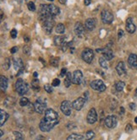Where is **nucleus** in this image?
I'll list each match as a JSON object with an SVG mask.
<instances>
[{
    "label": "nucleus",
    "mask_w": 137,
    "mask_h": 140,
    "mask_svg": "<svg viewBox=\"0 0 137 140\" xmlns=\"http://www.w3.org/2000/svg\"><path fill=\"white\" fill-rule=\"evenodd\" d=\"M128 63L130 68L137 69V55L136 54H130L128 58Z\"/></svg>",
    "instance_id": "a211bd4d"
},
{
    "label": "nucleus",
    "mask_w": 137,
    "mask_h": 140,
    "mask_svg": "<svg viewBox=\"0 0 137 140\" xmlns=\"http://www.w3.org/2000/svg\"><path fill=\"white\" fill-rule=\"evenodd\" d=\"M16 2H18V3H21V2H22V0H16Z\"/></svg>",
    "instance_id": "5fc2aeb1"
},
{
    "label": "nucleus",
    "mask_w": 137,
    "mask_h": 140,
    "mask_svg": "<svg viewBox=\"0 0 137 140\" xmlns=\"http://www.w3.org/2000/svg\"><path fill=\"white\" fill-rule=\"evenodd\" d=\"M72 83H73L72 82V75L70 73L68 72L65 76V79H64V85H65L66 88H68V87L71 85Z\"/></svg>",
    "instance_id": "393cba45"
},
{
    "label": "nucleus",
    "mask_w": 137,
    "mask_h": 140,
    "mask_svg": "<svg viewBox=\"0 0 137 140\" xmlns=\"http://www.w3.org/2000/svg\"><path fill=\"white\" fill-rule=\"evenodd\" d=\"M3 135V131L1 130V131H0V136H1V137H2Z\"/></svg>",
    "instance_id": "864d4df0"
},
{
    "label": "nucleus",
    "mask_w": 137,
    "mask_h": 140,
    "mask_svg": "<svg viewBox=\"0 0 137 140\" xmlns=\"http://www.w3.org/2000/svg\"><path fill=\"white\" fill-rule=\"evenodd\" d=\"M37 75H38V74H37V73H36V72H35V73L33 74V76L35 77V78H36V77H37Z\"/></svg>",
    "instance_id": "603ef678"
},
{
    "label": "nucleus",
    "mask_w": 137,
    "mask_h": 140,
    "mask_svg": "<svg viewBox=\"0 0 137 140\" xmlns=\"http://www.w3.org/2000/svg\"><path fill=\"white\" fill-rule=\"evenodd\" d=\"M86 121L89 124H93L97 121V114L96 110L94 108H91L89 111L86 116Z\"/></svg>",
    "instance_id": "9b49d317"
},
{
    "label": "nucleus",
    "mask_w": 137,
    "mask_h": 140,
    "mask_svg": "<svg viewBox=\"0 0 137 140\" xmlns=\"http://www.w3.org/2000/svg\"><path fill=\"white\" fill-rule=\"evenodd\" d=\"M71 44H72V41H70V42H67V41H64V42L62 44V46H61V48H62V50H63L64 52H65V51L67 50V49H68V47L71 46Z\"/></svg>",
    "instance_id": "72a5a7b5"
},
{
    "label": "nucleus",
    "mask_w": 137,
    "mask_h": 140,
    "mask_svg": "<svg viewBox=\"0 0 137 140\" xmlns=\"http://www.w3.org/2000/svg\"><path fill=\"white\" fill-rule=\"evenodd\" d=\"M126 31L130 33V34H133L136 30V27H135V25L134 24V22H133V19L132 18H128L127 20H126Z\"/></svg>",
    "instance_id": "dca6fc26"
},
{
    "label": "nucleus",
    "mask_w": 137,
    "mask_h": 140,
    "mask_svg": "<svg viewBox=\"0 0 137 140\" xmlns=\"http://www.w3.org/2000/svg\"><path fill=\"white\" fill-rule=\"evenodd\" d=\"M15 89L20 96H23L28 91V85L22 79H18L15 83Z\"/></svg>",
    "instance_id": "f03ea898"
},
{
    "label": "nucleus",
    "mask_w": 137,
    "mask_h": 140,
    "mask_svg": "<svg viewBox=\"0 0 137 140\" xmlns=\"http://www.w3.org/2000/svg\"><path fill=\"white\" fill-rule=\"evenodd\" d=\"M101 19L104 24H111L113 21V15L110 11L104 9L101 13Z\"/></svg>",
    "instance_id": "0eeeda50"
},
{
    "label": "nucleus",
    "mask_w": 137,
    "mask_h": 140,
    "mask_svg": "<svg viewBox=\"0 0 137 140\" xmlns=\"http://www.w3.org/2000/svg\"><path fill=\"white\" fill-rule=\"evenodd\" d=\"M123 36H124V31H122V30H119V32H118V37H119V38L120 39Z\"/></svg>",
    "instance_id": "49530a36"
},
{
    "label": "nucleus",
    "mask_w": 137,
    "mask_h": 140,
    "mask_svg": "<svg viewBox=\"0 0 137 140\" xmlns=\"http://www.w3.org/2000/svg\"><path fill=\"white\" fill-rule=\"evenodd\" d=\"M65 74H67V69H65V68H64V69H62V70H61L60 76L61 77H64V76H65Z\"/></svg>",
    "instance_id": "c03bdc74"
},
{
    "label": "nucleus",
    "mask_w": 137,
    "mask_h": 140,
    "mask_svg": "<svg viewBox=\"0 0 137 140\" xmlns=\"http://www.w3.org/2000/svg\"><path fill=\"white\" fill-rule=\"evenodd\" d=\"M132 130H133L132 126L130 124H128L126 126V127H125V131H126V132H128V133H130V132H132Z\"/></svg>",
    "instance_id": "37998d69"
},
{
    "label": "nucleus",
    "mask_w": 137,
    "mask_h": 140,
    "mask_svg": "<svg viewBox=\"0 0 137 140\" xmlns=\"http://www.w3.org/2000/svg\"><path fill=\"white\" fill-rule=\"evenodd\" d=\"M135 96L137 97V89H135Z\"/></svg>",
    "instance_id": "4d7b16f0"
},
{
    "label": "nucleus",
    "mask_w": 137,
    "mask_h": 140,
    "mask_svg": "<svg viewBox=\"0 0 137 140\" xmlns=\"http://www.w3.org/2000/svg\"><path fill=\"white\" fill-rule=\"evenodd\" d=\"M124 86H125L124 82H123V81H119V82H117V83H116V85H115L116 90H117V91H119V92L123 91V89H124Z\"/></svg>",
    "instance_id": "cd10ccee"
},
{
    "label": "nucleus",
    "mask_w": 137,
    "mask_h": 140,
    "mask_svg": "<svg viewBox=\"0 0 137 140\" xmlns=\"http://www.w3.org/2000/svg\"><path fill=\"white\" fill-rule=\"evenodd\" d=\"M3 104L6 107L8 108H11L13 107L14 104H15V99L14 97H11V96H8L6 99L4 100V102H3Z\"/></svg>",
    "instance_id": "4be33fe9"
},
{
    "label": "nucleus",
    "mask_w": 137,
    "mask_h": 140,
    "mask_svg": "<svg viewBox=\"0 0 137 140\" xmlns=\"http://www.w3.org/2000/svg\"><path fill=\"white\" fill-rule=\"evenodd\" d=\"M48 10L49 13H50L51 15L52 16H56L58 14H60V9L58 6H56L54 4H49L48 5Z\"/></svg>",
    "instance_id": "412c9836"
},
{
    "label": "nucleus",
    "mask_w": 137,
    "mask_h": 140,
    "mask_svg": "<svg viewBox=\"0 0 137 140\" xmlns=\"http://www.w3.org/2000/svg\"><path fill=\"white\" fill-rule=\"evenodd\" d=\"M30 47L28 46H25L24 48H23V52L25 54H30Z\"/></svg>",
    "instance_id": "79ce46f5"
},
{
    "label": "nucleus",
    "mask_w": 137,
    "mask_h": 140,
    "mask_svg": "<svg viewBox=\"0 0 137 140\" xmlns=\"http://www.w3.org/2000/svg\"><path fill=\"white\" fill-rule=\"evenodd\" d=\"M14 135L15 138H17V139H20V140H22V139H23V136H22V134L20 133V132L14 131Z\"/></svg>",
    "instance_id": "4c0bfd02"
},
{
    "label": "nucleus",
    "mask_w": 137,
    "mask_h": 140,
    "mask_svg": "<svg viewBox=\"0 0 137 140\" xmlns=\"http://www.w3.org/2000/svg\"><path fill=\"white\" fill-rule=\"evenodd\" d=\"M44 89L46 90V92H48V93H49V94L52 92V86L49 85H44Z\"/></svg>",
    "instance_id": "58836bf2"
},
{
    "label": "nucleus",
    "mask_w": 137,
    "mask_h": 140,
    "mask_svg": "<svg viewBox=\"0 0 137 140\" xmlns=\"http://www.w3.org/2000/svg\"><path fill=\"white\" fill-rule=\"evenodd\" d=\"M59 62V58H51L50 63H51V65L53 66V67H58Z\"/></svg>",
    "instance_id": "f704fd0d"
},
{
    "label": "nucleus",
    "mask_w": 137,
    "mask_h": 140,
    "mask_svg": "<svg viewBox=\"0 0 137 140\" xmlns=\"http://www.w3.org/2000/svg\"><path fill=\"white\" fill-rule=\"evenodd\" d=\"M107 61H108V60H107L104 57L99 58V64H100L102 68H103V69H108V63H107Z\"/></svg>",
    "instance_id": "c756f323"
},
{
    "label": "nucleus",
    "mask_w": 137,
    "mask_h": 140,
    "mask_svg": "<svg viewBox=\"0 0 137 140\" xmlns=\"http://www.w3.org/2000/svg\"><path fill=\"white\" fill-rule=\"evenodd\" d=\"M34 107H35V111L39 113V114H43V113L45 111V109L46 107H47V103H46V101L43 99H38L35 104H34Z\"/></svg>",
    "instance_id": "6e6552de"
},
{
    "label": "nucleus",
    "mask_w": 137,
    "mask_h": 140,
    "mask_svg": "<svg viewBox=\"0 0 137 140\" xmlns=\"http://www.w3.org/2000/svg\"><path fill=\"white\" fill-rule=\"evenodd\" d=\"M60 85V79H53V81L52 83V85L53 87H57V86H59Z\"/></svg>",
    "instance_id": "ea45409f"
},
{
    "label": "nucleus",
    "mask_w": 137,
    "mask_h": 140,
    "mask_svg": "<svg viewBox=\"0 0 137 140\" xmlns=\"http://www.w3.org/2000/svg\"><path fill=\"white\" fill-rule=\"evenodd\" d=\"M0 87L2 91H5L8 88V79L4 76H1L0 78Z\"/></svg>",
    "instance_id": "b1692460"
},
{
    "label": "nucleus",
    "mask_w": 137,
    "mask_h": 140,
    "mask_svg": "<svg viewBox=\"0 0 137 140\" xmlns=\"http://www.w3.org/2000/svg\"><path fill=\"white\" fill-rule=\"evenodd\" d=\"M86 138L88 139H92L95 137V133H94L93 131H88L86 132Z\"/></svg>",
    "instance_id": "e433bc0d"
},
{
    "label": "nucleus",
    "mask_w": 137,
    "mask_h": 140,
    "mask_svg": "<svg viewBox=\"0 0 137 140\" xmlns=\"http://www.w3.org/2000/svg\"><path fill=\"white\" fill-rule=\"evenodd\" d=\"M29 104V100L26 97H22L20 100V105L21 107H25Z\"/></svg>",
    "instance_id": "473e14b6"
},
{
    "label": "nucleus",
    "mask_w": 137,
    "mask_h": 140,
    "mask_svg": "<svg viewBox=\"0 0 137 140\" xmlns=\"http://www.w3.org/2000/svg\"><path fill=\"white\" fill-rule=\"evenodd\" d=\"M97 52H102V55H103L104 58L109 61L113 58V52L112 50H110L108 48H104V49H97Z\"/></svg>",
    "instance_id": "4468645a"
},
{
    "label": "nucleus",
    "mask_w": 137,
    "mask_h": 140,
    "mask_svg": "<svg viewBox=\"0 0 137 140\" xmlns=\"http://www.w3.org/2000/svg\"><path fill=\"white\" fill-rule=\"evenodd\" d=\"M83 139H85V137H84V136L76 134V133H73V134L70 135L67 138V140H83Z\"/></svg>",
    "instance_id": "bb28decb"
},
{
    "label": "nucleus",
    "mask_w": 137,
    "mask_h": 140,
    "mask_svg": "<svg viewBox=\"0 0 137 140\" xmlns=\"http://www.w3.org/2000/svg\"><path fill=\"white\" fill-rule=\"evenodd\" d=\"M38 16H39V20L43 22L47 20L49 16H51V14L49 13V10H48V5L41 4L40 6L39 12H38Z\"/></svg>",
    "instance_id": "7ed1b4c3"
},
{
    "label": "nucleus",
    "mask_w": 137,
    "mask_h": 140,
    "mask_svg": "<svg viewBox=\"0 0 137 140\" xmlns=\"http://www.w3.org/2000/svg\"><path fill=\"white\" fill-rule=\"evenodd\" d=\"M24 41H25V42H28V41H30L29 37H28V36H25V37H24Z\"/></svg>",
    "instance_id": "3c124183"
},
{
    "label": "nucleus",
    "mask_w": 137,
    "mask_h": 140,
    "mask_svg": "<svg viewBox=\"0 0 137 140\" xmlns=\"http://www.w3.org/2000/svg\"><path fill=\"white\" fill-rule=\"evenodd\" d=\"M48 1H53V0H48Z\"/></svg>",
    "instance_id": "13d9d810"
},
{
    "label": "nucleus",
    "mask_w": 137,
    "mask_h": 140,
    "mask_svg": "<svg viewBox=\"0 0 137 140\" xmlns=\"http://www.w3.org/2000/svg\"><path fill=\"white\" fill-rule=\"evenodd\" d=\"M31 87H32V89H35V90H37V89H39V80H38L37 79H33L32 82H31Z\"/></svg>",
    "instance_id": "7c9ffc66"
},
{
    "label": "nucleus",
    "mask_w": 137,
    "mask_h": 140,
    "mask_svg": "<svg viewBox=\"0 0 137 140\" xmlns=\"http://www.w3.org/2000/svg\"><path fill=\"white\" fill-rule=\"evenodd\" d=\"M64 36H55L54 37V39H53V42H54V44L56 45V46H59L61 47L62 46V44L64 42Z\"/></svg>",
    "instance_id": "a878e982"
},
{
    "label": "nucleus",
    "mask_w": 137,
    "mask_h": 140,
    "mask_svg": "<svg viewBox=\"0 0 137 140\" xmlns=\"http://www.w3.org/2000/svg\"><path fill=\"white\" fill-rule=\"evenodd\" d=\"M10 36H11V37H12L13 39L16 38V36H17V31H16V30H15V29L11 30V31H10Z\"/></svg>",
    "instance_id": "a19ab883"
},
{
    "label": "nucleus",
    "mask_w": 137,
    "mask_h": 140,
    "mask_svg": "<svg viewBox=\"0 0 137 140\" xmlns=\"http://www.w3.org/2000/svg\"><path fill=\"white\" fill-rule=\"evenodd\" d=\"M14 68L16 71H20L24 69V63H23L21 58H14Z\"/></svg>",
    "instance_id": "6ab92c4d"
},
{
    "label": "nucleus",
    "mask_w": 137,
    "mask_h": 140,
    "mask_svg": "<svg viewBox=\"0 0 137 140\" xmlns=\"http://www.w3.org/2000/svg\"><path fill=\"white\" fill-rule=\"evenodd\" d=\"M135 123H137V116L135 118Z\"/></svg>",
    "instance_id": "6e6d98bb"
},
{
    "label": "nucleus",
    "mask_w": 137,
    "mask_h": 140,
    "mask_svg": "<svg viewBox=\"0 0 137 140\" xmlns=\"http://www.w3.org/2000/svg\"><path fill=\"white\" fill-rule=\"evenodd\" d=\"M59 3H61V4H63V5H64L66 3V2H67V0H59Z\"/></svg>",
    "instance_id": "8fccbe9b"
},
{
    "label": "nucleus",
    "mask_w": 137,
    "mask_h": 140,
    "mask_svg": "<svg viewBox=\"0 0 137 140\" xmlns=\"http://www.w3.org/2000/svg\"><path fill=\"white\" fill-rule=\"evenodd\" d=\"M56 32L58 34H64V31H65V27H64V25L63 24H59L57 25L56 26V29H55Z\"/></svg>",
    "instance_id": "c85d7f7f"
},
{
    "label": "nucleus",
    "mask_w": 137,
    "mask_h": 140,
    "mask_svg": "<svg viewBox=\"0 0 137 140\" xmlns=\"http://www.w3.org/2000/svg\"><path fill=\"white\" fill-rule=\"evenodd\" d=\"M129 108H130L131 110H135V108H136L135 104V103H130L129 104Z\"/></svg>",
    "instance_id": "de8ad7c7"
},
{
    "label": "nucleus",
    "mask_w": 137,
    "mask_h": 140,
    "mask_svg": "<svg viewBox=\"0 0 137 140\" xmlns=\"http://www.w3.org/2000/svg\"><path fill=\"white\" fill-rule=\"evenodd\" d=\"M83 80V74L81 70H76L74 72L73 75H72V82L75 85H80L81 84Z\"/></svg>",
    "instance_id": "f8f14e48"
},
{
    "label": "nucleus",
    "mask_w": 137,
    "mask_h": 140,
    "mask_svg": "<svg viewBox=\"0 0 137 140\" xmlns=\"http://www.w3.org/2000/svg\"><path fill=\"white\" fill-rule=\"evenodd\" d=\"M90 85H91V89H93L99 92H103L106 90V85H104V83L102 82L101 79L93 80L92 82H91Z\"/></svg>",
    "instance_id": "39448f33"
},
{
    "label": "nucleus",
    "mask_w": 137,
    "mask_h": 140,
    "mask_svg": "<svg viewBox=\"0 0 137 140\" xmlns=\"http://www.w3.org/2000/svg\"><path fill=\"white\" fill-rule=\"evenodd\" d=\"M75 35L79 37H81L84 35V33H85V27H84V25L81 22H77V23L75 24Z\"/></svg>",
    "instance_id": "2eb2a0df"
},
{
    "label": "nucleus",
    "mask_w": 137,
    "mask_h": 140,
    "mask_svg": "<svg viewBox=\"0 0 137 140\" xmlns=\"http://www.w3.org/2000/svg\"><path fill=\"white\" fill-rule=\"evenodd\" d=\"M118 120L115 116H108L105 118V125L108 128H114L117 126Z\"/></svg>",
    "instance_id": "9d476101"
},
{
    "label": "nucleus",
    "mask_w": 137,
    "mask_h": 140,
    "mask_svg": "<svg viewBox=\"0 0 137 140\" xmlns=\"http://www.w3.org/2000/svg\"><path fill=\"white\" fill-rule=\"evenodd\" d=\"M27 6H28V9H29L30 11H35L36 10V5L33 2H29Z\"/></svg>",
    "instance_id": "c9c22d12"
},
{
    "label": "nucleus",
    "mask_w": 137,
    "mask_h": 140,
    "mask_svg": "<svg viewBox=\"0 0 137 140\" xmlns=\"http://www.w3.org/2000/svg\"><path fill=\"white\" fill-rule=\"evenodd\" d=\"M52 15L49 16L47 20L43 21V28H44V31L47 34H50L52 31V28L53 26H54V20L52 19Z\"/></svg>",
    "instance_id": "423d86ee"
},
{
    "label": "nucleus",
    "mask_w": 137,
    "mask_h": 140,
    "mask_svg": "<svg viewBox=\"0 0 137 140\" xmlns=\"http://www.w3.org/2000/svg\"><path fill=\"white\" fill-rule=\"evenodd\" d=\"M18 51V47H12L10 49V52L12 54H14V53H15V52H16Z\"/></svg>",
    "instance_id": "a18cd8bd"
},
{
    "label": "nucleus",
    "mask_w": 137,
    "mask_h": 140,
    "mask_svg": "<svg viewBox=\"0 0 137 140\" xmlns=\"http://www.w3.org/2000/svg\"><path fill=\"white\" fill-rule=\"evenodd\" d=\"M96 25H97V22H96V20L93 18H89L87 19L85 22V27L88 30V31H93L96 27Z\"/></svg>",
    "instance_id": "f3484780"
},
{
    "label": "nucleus",
    "mask_w": 137,
    "mask_h": 140,
    "mask_svg": "<svg viewBox=\"0 0 137 140\" xmlns=\"http://www.w3.org/2000/svg\"><path fill=\"white\" fill-rule=\"evenodd\" d=\"M85 103H86V99H84L83 97H79L75 100L73 101L72 107H73V108L76 110V111H80V110L82 109Z\"/></svg>",
    "instance_id": "ddd939ff"
},
{
    "label": "nucleus",
    "mask_w": 137,
    "mask_h": 140,
    "mask_svg": "<svg viewBox=\"0 0 137 140\" xmlns=\"http://www.w3.org/2000/svg\"><path fill=\"white\" fill-rule=\"evenodd\" d=\"M10 65H11L10 59L9 58H6L4 63H3V69L4 70H8L10 68Z\"/></svg>",
    "instance_id": "2f4dec72"
},
{
    "label": "nucleus",
    "mask_w": 137,
    "mask_h": 140,
    "mask_svg": "<svg viewBox=\"0 0 137 140\" xmlns=\"http://www.w3.org/2000/svg\"><path fill=\"white\" fill-rule=\"evenodd\" d=\"M116 71L119 75L123 76L126 74V69H125V65L124 62H119L118 63V65L116 66Z\"/></svg>",
    "instance_id": "aec40b11"
},
{
    "label": "nucleus",
    "mask_w": 137,
    "mask_h": 140,
    "mask_svg": "<svg viewBox=\"0 0 137 140\" xmlns=\"http://www.w3.org/2000/svg\"><path fill=\"white\" fill-rule=\"evenodd\" d=\"M72 104L68 100H64L62 103H61L60 109L62 112L65 116H70L71 114V109H72Z\"/></svg>",
    "instance_id": "1a4fd4ad"
},
{
    "label": "nucleus",
    "mask_w": 137,
    "mask_h": 140,
    "mask_svg": "<svg viewBox=\"0 0 137 140\" xmlns=\"http://www.w3.org/2000/svg\"><path fill=\"white\" fill-rule=\"evenodd\" d=\"M59 115L54 110L48 109L45 111V116L41 120L39 127L43 132H49L59 123Z\"/></svg>",
    "instance_id": "f257e3e1"
},
{
    "label": "nucleus",
    "mask_w": 137,
    "mask_h": 140,
    "mask_svg": "<svg viewBox=\"0 0 137 140\" xmlns=\"http://www.w3.org/2000/svg\"><path fill=\"white\" fill-rule=\"evenodd\" d=\"M81 57L82 59L87 63H91V62L93 61L94 58V52L93 51L91 50L90 48H86L84 49L82 53H81Z\"/></svg>",
    "instance_id": "20e7f679"
},
{
    "label": "nucleus",
    "mask_w": 137,
    "mask_h": 140,
    "mask_svg": "<svg viewBox=\"0 0 137 140\" xmlns=\"http://www.w3.org/2000/svg\"><path fill=\"white\" fill-rule=\"evenodd\" d=\"M84 3H85V5L88 6L91 3V0H84Z\"/></svg>",
    "instance_id": "09e8293b"
},
{
    "label": "nucleus",
    "mask_w": 137,
    "mask_h": 140,
    "mask_svg": "<svg viewBox=\"0 0 137 140\" xmlns=\"http://www.w3.org/2000/svg\"><path fill=\"white\" fill-rule=\"evenodd\" d=\"M8 118H9V114L3 110H1L0 111V126H3Z\"/></svg>",
    "instance_id": "5701e85b"
}]
</instances>
